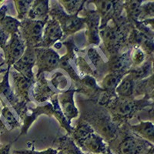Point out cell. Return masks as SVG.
I'll use <instances>...</instances> for the list:
<instances>
[{"label": "cell", "instance_id": "15", "mask_svg": "<svg viewBox=\"0 0 154 154\" xmlns=\"http://www.w3.org/2000/svg\"><path fill=\"white\" fill-rule=\"evenodd\" d=\"M153 38L152 36L144 33L140 30L137 29L134 26L130 30L127 42L132 46H137L140 47L144 53L149 56H152L153 53Z\"/></svg>", "mask_w": 154, "mask_h": 154}, {"label": "cell", "instance_id": "42", "mask_svg": "<svg viewBox=\"0 0 154 154\" xmlns=\"http://www.w3.org/2000/svg\"><path fill=\"white\" fill-rule=\"evenodd\" d=\"M57 154H64V153H63V152H62L61 150H58V152H57Z\"/></svg>", "mask_w": 154, "mask_h": 154}, {"label": "cell", "instance_id": "37", "mask_svg": "<svg viewBox=\"0 0 154 154\" xmlns=\"http://www.w3.org/2000/svg\"><path fill=\"white\" fill-rule=\"evenodd\" d=\"M11 144H6L0 146V154H10Z\"/></svg>", "mask_w": 154, "mask_h": 154}, {"label": "cell", "instance_id": "18", "mask_svg": "<svg viewBox=\"0 0 154 154\" xmlns=\"http://www.w3.org/2000/svg\"><path fill=\"white\" fill-rule=\"evenodd\" d=\"M32 95L35 101L38 103H44L54 96L55 93L51 89L48 84L44 74H41L37 77V80L34 82L32 88Z\"/></svg>", "mask_w": 154, "mask_h": 154}, {"label": "cell", "instance_id": "41", "mask_svg": "<svg viewBox=\"0 0 154 154\" xmlns=\"http://www.w3.org/2000/svg\"><path fill=\"white\" fill-rule=\"evenodd\" d=\"M85 154H93V153H87V152H85ZM100 154H112V152H111L110 149H109V148L108 150H107L106 152H104V153H100Z\"/></svg>", "mask_w": 154, "mask_h": 154}, {"label": "cell", "instance_id": "1", "mask_svg": "<svg viewBox=\"0 0 154 154\" xmlns=\"http://www.w3.org/2000/svg\"><path fill=\"white\" fill-rule=\"evenodd\" d=\"M87 106L89 108L82 109V120L89 123L107 144L113 141L119 133V126L112 120L108 110L93 101Z\"/></svg>", "mask_w": 154, "mask_h": 154}, {"label": "cell", "instance_id": "22", "mask_svg": "<svg viewBox=\"0 0 154 154\" xmlns=\"http://www.w3.org/2000/svg\"><path fill=\"white\" fill-rule=\"evenodd\" d=\"M136 82L129 74H126L123 77L117 87L115 89V93L118 97H123V98H128V97H134V90ZM135 98V97H134Z\"/></svg>", "mask_w": 154, "mask_h": 154}, {"label": "cell", "instance_id": "14", "mask_svg": "<svg viewBox=\"0 0 154 154\" xmlns=\"http://www.w3.org/2000/svg\"><path fill=\"white\" fill-rule=\"evenodd\" d=\"M87 28L86 33L87 35L88 42L89 44L98 46L100 42V17L95 10H88L86 12V16H83Z\"/></svg>", "mask_w": 154, "mask_h": 154}, {"label": "cell", "instance_id": "9", "mask_svg": "<svg viewBox=\"0 0 154 154\" xmlns=\"http://www.w3.org/2000/svg\"><path fill=\"white\" fill-rule=\"evenodd\" d=\"M26 48V45L20 32L10 35V38L3 49L5 59V63L7 65V67L12 66V65L22 57Z\"/></svg>", "mask_w": 154, "mask_h": 154}, {"label": "cell", "instance_id": "16", "mask_svg": "<svg viewBox=\"0 0 154 154\" xmlns=\"http://www.w3.org/2000/svg\"><path fill=\"white\" fill-rule=\"evenodd\" d=\"M11 75L12 76L14 86V93L17 98L24 103L29 102V92L35 81L27 79L26 77H25L15 69L11 72Z\"/></svg>", "mask_w": 154, "mask_h": 154}, {"label": "cell", "instance_id": "19", "mask_svg": "<svg viewBox=\"0 0 154 154\" xmlns=\"http://www.w3.org/2000/svg\"><path fill=\"white\" fill-rule=\"evenodd\" d=\"M49 2L48 0H35L32 3L27 18L32 20L46 22L49 16Z\"/></svg>", "mask_w": 154, "mask_h": 154}, {"label": "cell", "instance_id": "31", "mask_svg": "<svg viewBox=\"0 0 154 154\" xmlns=\"http://www.w3.org/2000/svg\"><path fill=\"white\" fill-rule=\"evenodd\" d=\"M3 103V108L2 109V115L3 116L4 119L6 122V124L10 127V129L13 130V129H16L19 126V122L17 120V119L16 118V116H14V114L12 113L11 109H9V107H8L7 106L5 105V103L4 102H2Z\"/></svg>", "mask_w": 154, "mask_h": 154}, {"label": "cell", "instance_id": "29", "mask_svg": "<svg viewBox=\"0 0 154 154\" xmlns=\"http://www.w3.org/2000/svg\"><path fill=\"white\" fill-rule=\"evenodd\" d=\"M87 56L91 61L93 67L96 68V70H98L100 72H103L105 69H107L106 64L102 59L100 54L98 53V51L96 50V49L93 47L89 48L87 50Z\"/></svg>", "mask_w": 154, "mask_h": 154}, {"label": "cell", "instance_id": "28", "mask_svg": "<svg viewBox=\"0 0 154 154\" xmlns=\"http://www.w3.org/2000/svg\"><path fill=\"white\" fill-rule=\"evenodd\" d=\"M60 4L67 14L75 15L82 9L85 1H76V0H62L59 1Z\"/></svg>", "mask_w": 154, "mask_h": 154}, {"label": "cell", "instance_id": "25", "mask_svg": "<svg viewBox=\"0 0 154 154\" xmlns=\"http://www.w3.org/2000/svg\"><path fill=\"white\" fill-rule=\"evenodd\" d=\"M142 1L138 0H131L126 1L123 3V9L125 10L128 20L130 22L138 21L140 17Z\"/></svg>", "mask_w": 154, "mask_h": 154}, {"label": "cell", "instance_id": "33", "mask_svg": "<svg viewBox=\"0 0 154 154\" xmlns=\"http://www.w3.org/2000/svg\"><path fill=\"white\" fill-rule=\"evenodd\" d=\"M153 2H149L145 4H142V5H141V11H140V15L138 19V21L142 22L145 21V20H148V19H153Z\"/></svg>", "mask_w": 154, "mask_h": 154}, {"label": "cell", "instance_id": "11", "mask_svg": "<svg viewBox=\"0 0 154 154\" xmlns=\"http://www.w3.org/2000/svg\"><path fill=\"white\" fill-rule=\"evenodd\" d=\"M35 65V48L26 46L22 57L12 65V68L25 77H26L27 79L34 81L35 77L32 69Z\"/></svg>", "mask_w": 154, "mask_h": 154}, {"label": "cell", "instance_id": "26", "mask_svg": "<svg viewBox=\"0 0 154 154\" xmlns=\"http://www.w3.org/2000/svg\"><path fill=\"white\" fill-rule=\"evenodd\" d=\"M57 149L61 150L64 154H85L69 136H65L60 139L59 149Z\"/></svg>", "mask_w": 154, "mask_h": 154}, {"label": "cell", "instance_id": "30", "mask_svg": "<svg viewBox=\"0 0 154 154\" xmlns=\"http://www.w3.org/2000/svg\"><path fill=\"white\" fill-rule=\"evenodd\" d=\"M33 1H21V0H16L14 1L16 9L17 11V19L23 21V19L27 18V15L31 7L32 3Z\"/></svg>", "mask_w": 154, "mask_h": 154}, {"label": "cell", "instance_id": "35", "mask_svg": "<svg viewBox=\"0 0 154 154\" xmlns=\"http://www.w3.org/2000/svg\"><path fill=\"white\" fill-rule=\"evenodd\" d=\"M58 149L49 148L46 150L35 151L32 149H23V150H15V153L17 154H57Z\"/></svg>", "mask_w": 154, "mask_h": 154}, {"label": "cell", "instance_id": "5", "mask_svg": "<svg viewBox=\"0 0 154 154\" xmlns=\"http://www.w3.org/2000/svg\"><path fill=\"white\" fill-rule=\"evenodd\" d=\"M49 16L60 23L63 33L66 35L74 34L86 28L84 17H79L78 14L69 15L64 11L59 2H55L49 6Z\"/></svg>", "mask_w": 154, "mask_h": 154}, {"label": "cell", "instance_id": "39", "mask_svg": "<svg viewBox=\"0 0 154 154\" xmlns=\"http://www.w3.org/2000/svg\"><path fill=\"white\" fill-rule=\"evenodd\" d=\"M143 154H153V145L149 146L146 151H144Z\"/></svg>", "mask_w": 154, "mask_h": 154}, {"label": "cell", "instance_id": "3", "mask_svg": "<svg viewBox=\"0 0 154 154\" xmlns=\"http://www.w3.org/2000/svg\"><path fill=\"white\" fill-rule=\"evenodd\" d=\"M149 106V96L143 100H137L134 97H114L106 106V109L116 124L123 123L131 119L135 114L143 107Z\"/></svg>", "mask_w": 154, "mask_h": 154}, {"label": "cell", "instance_id": "38", "mask_svg": "<svg viewBox=\"0 0 154 154\" xmlns=\"http://www.w3.org/2000/svg\"><path fill=\"white\" fill-rule=\"evenodd\" d=\"M6 12H7V6L3 5L2 7L0 8V23L2 21V19L6 16Z\"/></svg>", "mask_w": 154, "mask_h": 154}, {"label": "cell", "instance_id": "40", "mask_svg": "<svg viewBox=\"0 0 154 154\" xmlns=\"http://www.w3.org/2000/svg\"><path fill=\"white\" fill-rule=\"evenodd\" d=\"M5 62H3V63H0V74L2 73V72H5V71H6V69H5L2 68V67H3V66L5 65Z\"/></svg>", "mask_w": 154, "mask_h": 154}, {"label": "cell", "instance_id": "32", "mask_svg": "<svg viewBox=\"0 0 154 154\" xmlns=\"http://www.w3.org/2000/svg\"><path fill=\"white\" fill-rule=\"evenodd\" d=\"M130 58L133 65L136 66H141L144 63L146 59V53L139 46H133L132 50H130Z\"/></svg>", "mask_w": 154, "mask_h": 154}, {"label": "cell", "instance_id": "10", "mask_svg": "<svg viewBox=\"0 0 154 154\" xmlns=\"http://www.w3.org/2000/svg\"><path fill=\"white\" fill-rule=\"evenodd\" d=\"M63 34L60 23L56 19L49 17L44 26L42 40L38 47L51 48V46H54L56 42L61 40Z\"/></svg>", "mask_w": 154, "mask_h": 154}, {"label": "cell", "instance_id": "17", "mask_svg": "<svg viewBox=\"0 0 154 154\" xmlns=\"http://www.w3.org/2000/svg\"><path fill=\"white\" fill-rule=\"evenodd\" d=\"M79 148L83 152L87 153L100 154L106 152L109 146L103 138H102L100 135L94 131L86 137Z\"/></svg>", "mask_w": 154, "mask_h": 154}, {"label": "cell", "instance_id": "13", "mask_svg": "<svg viewBox=\"0 0 154 154\" xmlns=\"http://www.w3.org/2000/svg\"><path fill=\"white\" fill-rule=\"evenodd\" d=\"M76 91L77 89H68L57 96L60 109L69 125L72 119L76 118L79 114L73 100L74 93Z\"/></svg>", "mask_w": 154, "mask_h": 154}, {"label": "cell", "instance_id": "2", "mask_svg": "<svg viewBox=\"0 0 154 154\" xmlns=\"http://www.w3.org/2000/svg\"><path fill=\"white\" fill-rule=\"evenodd\" d=\"M129 28L130 25L121 17L118 20L109 22L103 29H100V39L103 42V46L109 57L120 53L127 42L130 32Z\"/></svg>", "mask_w": 154, "mask_h": 154}, {"label": "cell", "instance_id": "34", "mask_svg": "<svg viewBox=\"0 0 154 154\" xmlns=\"http://www.w3.org/2000/svg\"><path fill=\"white\" fill-rule=\"evenodd\" d=\"M51 82L53 83L54 87L58 90L65 92L66 91L67 86H68V80L66 77L60 72H56L51 79Z\"/></svg>", "mask_w": 154, "mask_h": 154}, {"label": "cell", "instance_id": "36", "mask_svg": "<svg viewBox=\"0 0 154 154\" xmlns=\"http://www.w3.org/2000/svg\"><path fill=\"white\" fill-rule=\"evenodd\" d=\"M9 35L6 33L1 26H0V48H2V49L5 46V45L7 44L8 41H9Z\"/></svg>", "mask_w": 154, "mask_h": 154}, {"label": "cell", "instance_id": "8", "mask_svg": "<svg viewBox=\"0 0 154 154\" xmlns=\"http://www.w3.org/2000/svg\"><path fill=\"white\" fill-rule=\"evenodd\" d=\"M35 65L38 68L36 77L45 72H52L60 66V56L53 48H35Z\"/></svg>", "mask_w": 154, "mask_h": 154}, {"label": "cell", "instance_id": "12", "mask_svg": "<svg viewBox=\"0 0 154 154\" xmlns=\"http://www.w3.org/2000/svg\"><path fill=\"white\" fill-rule=\"evenodd\" d=\"M133 67L130 58V50L110 56L106 63L108 72H117L126 75Z\"/></svg>", "mask_w": 154, "mask_h": 154}, {"label": "cell", "instance_id": "21", "mask_svg": "<svg viewBox=\"0 0 154 154\" xmlns=\"http://www.w3.org/2000/svg\"><path fill=\"white\" fill-rule=\"evenodd\" d=\"M10 67H7V69L5 71V73L3 76L2 82H0V96H2L5 97L9 103L13 106V108L16 106L19 103V100L17 98V96L15 94L14 91L11 89V86L9 82V75Z\"/></svg>", "mask_w": 154, "mask_h": 154}, {"label": "cell", "instance_id": "6", "mask_svg": "<svg viewBox=\"0 0 154 154\" xmlns=\"http://www.w3.org/2000/svg\"><path fill=\"white\" fill-rule=\"evenodd\" d=\"M46 22L32 20L26 18L21 22L19 32L24 39L26 46L38 48L42 42V32Z\"/></svg>", "mask_w": 154, "mask_h": 154}, {"label": "cell", "instance_id": "24", "mask_svg": "<svg viewBox=\"0 0 154 154\" xmlns=\"http://www.w3.org/2000/svg\"><path fill=\"white\" fill-rule=\"evenodd\" d=\"M124 76L123 74L117 72H108L102 79L100 83L101 88L104 91L115 93L116 88Z\"/></svg>", "mask_w": 154, "mask_h": 154}, {"label": "cell", "instance_id": "4", "mask_svg": "<svg viewBox=\"0 0 154 154\" xmlns=\"http://www.w3.org/2000/svg\"><path fill=\"white\" fill-rule=\"evenodd\" d=\"M118 136L121 137L120 140L116 138L108 144L112 154H143L144 151L153 145L133 133H125L123 136H121L119 133Z\"/></svg>", "mask_w": 154, "mask_h": 154}, {"label": "cell", "instance_id": "7", "mask_svg": "<svg viewBox=\"0 0 154 154\" xmlns=\"http://www.w3.org/2000/svg\"><path fill=\"white\" fill-rule=\"evenodd\" d=\"M96 5V11L100 17V29L111 21H116L121 18L123 12L122 1H92Z\"/></svg>", "mask_w": 154, "mask_h": 154}, {"label": "cell", "instance_id": "27", "mask_svg": "<svg viewBox=\"0 0 154 154\" xmlns=\"http://www.w3.org/2000/svg\"><path fill=\"white\" fill-rule=\"evenodd\" d=\"M20 25H21V21L9 16H5V17L2 19V21L0 23V26L9 35L13 33L19 32Z\"/></svg>", "mask_w": 154, "mask_h": 154}, {"label": "cell", "instance_id": "20", "mask_svg": "<svg viewBox=\"0 0 154 154\" xmlns=\"http://www.w3.org/2000/svg\"><path fill=\"white\" fill-rule=\"evenodd\" d=\"M129 128L133 134L153 143L154 126L152 121H140L138 124L132 125Z\"/></svg>", "mask_w": 154, "mask_h": 154}, {"label": "cell", "instance_id": "23", "mask_svg": "<svg viewBox=\"0 0 154 154\" xmlns=\"http://www.w3.org/2000/svg\"><path fill=\"white\" fill-rule=\"evenodd\" d=\"M128 74L135 82H139L151 76L152 75V60H148L141 66L133 67Z\"/></svg>", "mask_w": 154, "mask_h": 154}]
</instances>
